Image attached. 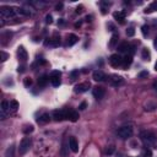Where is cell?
<instances>
[{
    "mask_svg": "<svg viewBox=\"0 0 157 157\" xmlns=\"http://www.w3.org/2000/svg\"><path fill=\"white\" fill-rule=\"evenodd\" d=\"M30 146H31V138L26 136V138H23L21 141H20V146H18L20 155H25L30 150Z\"/></svg>",
    "mask_w": 157,
    "mask_h": 157,
    "instance_id": "obj_3",
    "label": "cell"
},
{
    "mask_svg": "<svg viewBox=\"0 0 157 157\" xmlns=\"http://www.w3.org/2000/svg\"><path fill=\"white\" fill-rule=\"evenodd\" d=\"M118 39H119L118 33H113V36L111 37V40H109V47H111V48H114L115 44H117V42H118Z\"/></svg>",
    "mask_w": 157,
    "mask_h": 157,
    "instance_id": "obj_20",
    "label": "cell"
},
{
    "mask_svg": "<svg viewBox=\"0 0 157 157\" xmlns=\"http://www.w3.org/2000/svg\"><path fill=\"white\" fill-rule=\"evenodd\" d=\"M0 13H1V17L10 18V17L15 16L17 13V11H16L15 8H10V6H1V9H0Z\"/></svg>",
    "mask_w": 157,
    "mask_h": 157,
    "instance_id": "obj_4",
    "label": "cell"
},
{
    "mask_svg": "<svg viewBox=\"0 0 157 157\" xmlns=\"http://www.w3.org/2000/svg\"><path fill=\"white\" fill-rule=\"evenodd\" d=\"M86 107H87V103H86V102H82V103L79 106V109H80V111H84V109H86Z\"/></svg>",
    "mask_w": 157,
    "mask_h": 157,
    "instance_id": "obj_35",
    "label": "cell"
},
{
    "mask_svg": "<svg viewBox=\"0 0 157 157\" xmlns=\"http://www.w3.org/2000/svg\"><path fill=\"white\" fill-rule=\"evenodd\" d=\"M153 88H155V90L157 91V80H156L155 82H153Z\"/></svg>",
    "mask_w": 157,
    "mask_h": 157,
    "instance_id": "obj_44",
    "label": "cell"
},
{
    "mask_svg": "<svg viewBox=\"0 0 157 157\" xmlns=\"http://www.w3.org/2000/svg\"><path fill=\"white\" fill-rule=\"evenodd\" d=\"M147 75H148V72H147V71H141V72L139 74V77H140V79H142V77H146Z\"/></svg>",
    "mask_w": 157,
    "mask_h": 157,
    "instance_id": "obj_37",
    "label": "cell"
},
{
    "mask_svg": "<svg viewBox=\"0 0 157 157\" xmlns=\"http://www.w3.org/2000/svg\"><path fill=\"white\" fill-rule=\"evenodd\" d=\"M25 71V66H20L18 67V72H23Z\"/></svg>",
    "mask_w": 157,
    "mask_h": 157,
    "instance_id": "obj_42",
    "label": "cell"
},
{
    "mask_svg": "<svg viewBox=\"0 0 157 157\" xmlns=\"http://www.w3.org/2000/svg\"><path fill=\"white\" fill-rule=\"evenodd\" d=\"M4 25H5V18H4V17H1V21H0V26L4 27Z\"/></svg>",
    "mask_w": 157,
    "mask_h": 157,
    "instance_id": "obj_40",
    "label": "cell"
},
{
    "mask_svg": "<svg viewBox=\"0 0 157 157\" xmlns=\"http://www.w3.org/2000/svg\"><path fill=\"white\" fill-rule=\"evenodd\" d=\"M123 63V58L119 55V54H112L109 57V64H111L113 67H118L120 66Z\"/></svg>",
    "mask_w": 157,
    "mask_h": 157,
    "instance_id": "obj_7",
    "label": "cell"
},
{
    "mask_svg": "<svg viewBox=\"0 0 157 157\" xmlns=\"http://www.w3.org/2000/svg\"><path fill=\"white\" fill-rule=\"evenodd\" d=\"M0 54H1V61H5L6 59H8V57H9V55H8V54H6L5 52H1Z\"/></svg>",
    "mask_w": 157,
    "mask_h": 157,
    "instance_id": "obj_36",
    "label": "cell"
},
{
    "mask_svg": "<svg viewBox=\"0 0 157 157\" xmlns=\"http://www.w3.org/2000/svg\"><path fill=\"white\" fill-rule=\"evenodd\" d=\"M124 84V79L119 75H112L111 77H109V85L113 86V87H118V86H121Z\"/></svg>",
    "mask_w": 157,
    "mask_h": 157,
    "instance_id": "obj_6",
    "label": "cell"
},
{
    "mask_svg": "<svg viewBox=\"0 0 157 157\" xmlns=\"http://www.w3.org/2000/svg\"><path fill=\"white\" fill-rule=\"evenodd\" d=\"M69 147H70V150L74 153L79 152V142L75 138H70L69 139Z\"/></svg>",
    "mask_w": 157,
    "mask_h": 157,
    "instance_id": "obj_13",
    "label": "cell"
},
{
    "mask_svg": "<svg viewBox=\"0 0 157 157\" xmlns=\"http://www.w3.org/2000/svg\"><path fill=\"white\" fill-rule=\"evenodd\" d=\"M133 49H134V47L130 45L128 42H123V43H120L118 45V52H120V53H129L130 55H131L133 52H134Z\"/></svg>",
    "mask_w": 157,
    "mask_h": 157,
    "instance_id": "obj_8",
    "label": "cell"
},
{
    "mask_svg": "<svg viewBox=\"0 0 157 157\" xmlns=\"http://www.w3.org/2000/svg\"><path fill=\"white\" fill-rule=\"evenodd\" d=\"M141 57H142V59H144V60H150V58H151V54H150V52H148L147 48H144V49H142Z\"/></svg>",
    "mask_w": 157,
    "mask_h": 157,
    "instance_id": "obj_23",
    "label": "cell"
},
{
    "mask_svg": "<svg viewBox=\"0 0 157 157\" xmlns=\"http://www.w3.org/2000/svg\"><path fill=\"white\" fill-rule=\"evenodd\" d=\"M23 84H25L26 87H30V86L32 85V79H31V77H26V79L23 80Z\"/></svg>",
    "mask_w": 157,
    "mask_h": 157,
    "instance_id": "obj_32",
    "label": "cell"
},
{
    "mask_svg": "<svg viewBox=\"0 0 157 157\" xmlns=\"http://www.w3.org/2000/svg\"><path fill=\"white\" fill-rule=\"evenodd\" d=\"M141 32H142V35L146 37V36L148 35V26H146V25L142 26V27H141Z\"/></svg>",
    "mask_w": 157,
    "mask_h": 157,
    "instance_id": "obj_33",
    "label": "cell"
},
{
    "mask_svg": "<svg viewBox=\"0 0 157 157\" xmlns=\"http://www.w3.org/2000/svg\"><path fill=\"white\" fill-rule=\"evenodd\" d=\"M50 44H52V45H54V47H57V45H59V44H60V38H58V37H55V38H53V39L50 40Z\"/></svg>",
    "mask_w": 157,
    "mask_h": 157,
    "instance_id": "obj_28",
    "label": "cell"
},
{
    "mask_svg": "<svg viewBox=\"0 0 157 157\" xmlns=\"http://www.w3.org/2000/svg\"><path fill=\"white\" fill-rule=\"evenodd\" d=\"M77 74H79V71H72L71 72V80H75V77H76Z\"/></svg>",
    "mask_w": 157,
    "mask_h": 157,
    "instance_id": "obj_39",
    "label": "cell"
},
{
    "mask_svg": "<svg viewBox=\"0 0 157 157\" xmlns=\"http://www.w3.org/2000/svg\"><path fill=\"white\" fill-rule=\"evenodd\" d=\"M142 155H144V157H152V151L150 148H145Z\"/></svg>",
    "mask_w": 157,
    "mask_h": 157,
    "instance_id": "obj_30",
    "label": "cell"
},
{
    "mask_svg": "<svg viewBox=\"0 0 157 157\" xmlns=\"http://www.w3.org/2000/svg\"><path fill=\"white\" fill-rule=\"evenodd\" d=\"M113 152V148H109V150H107V153H112Z\"/></svg>",
    "mask_w": 157,
    "mask_h": 157,
    "instance_id": "obj_45",
    "label": "cell"
},
{
    "mask_svg": "<svg viewBox=\"0 0 157 157\" xmlns=\"http://www.w3.org/2000/svg\"><path fill=\"white\" fill-rule=\"evenodd\" d=\"M155 108H157V104H156V103H152V104L148 103V104L145 106V111H148V112H150V111H153Z\"/></svg>",
    "mask_w": 157,
    "mask_h": 157,
    "instance_id": "obj_27",
    "label": "cell"
},
{
    "mask_svg": "<svg viewBox=\"0 0 157 157\" xmlns=\"http://www.w3.org/2000/svg\"><path fill=\"white\" fill-rule=\"evenodd\" d=\"M60 75H61L60 71H52L49 80H50V82H52V85L54 87L60 86Z\"/></svg>",
    "mask_w": 157,
    "mask_h": 157,
    "instance_id": "obj_9",
    "label": "cell"
},
{
    "mask_svg": "<svg viewBox=\"0 0 157 157\" xmlns=\"http://www.w3.org/2000/svg\"><path fill=\"white\" fill-rule=\"evenodd\" d=\"M77 36L76 35H69L67 36V45H74L77 42Z\"/></svg>",
    "mask_w": 157,
    "mask_h": 157,
    "instance_id": "obj_21",
    "label": "cell"
},
{
    "mask_svg": "<svg viewBox=\"0 0 157 157\" xmlns=\"http://www.w3.org/2000/svg\"><path fill=\"white\" fill-rule=\"evenodd\" d=\"M153 45H155V48L157 49V37L155 38V42H153Z\"/></svg>",
    "mask_w": 157,
    "mask_h": 157,
    "instance_id": "obj_43",
    "label": "cell"
},
{
    "mask_svg": "<svg viewBox=\"0 0 157 157\" xmlns=\"http://www.w3.org/2000/svg\"><path fill=\"white\" fill-rule=\"evenodd\" d=\"M10 111V103L6 101H3L1 102V108H0V118H1L3 120L6 118V114H8V112Z\"/></svg>",
    "mask_w": 157,
    "mask_h": 157,
    "instance_id": "obj_10",
    "label": "cell"
},
{
    "mask_svg": "<svg viewBox=\"0 0 157 157\" xmlns=\"http://www.w3.org/2000/svg\"><path fill=\"white\" fill-rule=\"evenodd\" d=\"M134 35H135V30L133 28V27H130V28L126 30V36L128 37H133Z\"/></svg>",
    "mask_w": 157,
    "mask_h": 157,
    "instance_id": "obj_31",
    "label": "cell"
},
{
    "mask_svg": "<svg viewBox=\"0 0 157 157\" xmlns=\"http://www.w3.org/2000/svg\"><path fill=\"white\" fill-rule=\"evenodd\" d=\"M93 96H94V98H97V99H101V98H103V96H104V93H106V90L103 87H101V86H96L93 88Z\"/></svg>",
    "mask_w": 157,
    "mask_h": 157,
    "instance_id": "obj_12",
    "label": "cell"
},
{
    "mask_svg": "<svg viewBox=\"0 0 157 157\" xmlns=\"http://www.w3.org/2000/svg\"><path fill=\"white\" fill-rule=\"evenodd\" d=\"M156 10H157V1H153V3L145 10V13H150V12H152V11H156Z\"/></svg>",
    "mask_w": 157,
    "mask_h": 157,
    "instance_id": "obj_24",
    "label": "cell"
},
{
    "mask_svg": "<svg viewBox=\"0 0 157 157\" xmlns=\"http://www.w3.org/2000/svg\"><path fill=\"white\" fill-rule=\"evenodd\" d=\"M113 17L117 20V21H119V23H124V20H125V16H124V12H120V11H115L113 13Z\"/></svg>",
    "mask_w": 157,
    "mask_h": 157,
    "instance_id": "obj_17",
    "label": "cell"
},
{
    "mask_svg": "<svg viewBox=\"0 0 157 157\" xmlns=\"http://www.w3.org/2000/svg\"><path fill=\"white\" fill-rule=\"evenodd\" d=\"M17 55H18L20 60H22V61H26L27 58H28V54H27V52H26V49L23 48V47H18Z\"/></svg>",
    "mask_w": 157,
    "mask_h": 157,
    "instance_id": "obj_15",
    "label": "cell"
},
{
    "mask_svg": "<svg viewBox=\"0 0 157 157\" xmlns=\"http://www.w3.org/2000/svg\"><path fill=\"white\" fill-rule=\"evenodd\" d=\"M13 156V147H9L6 150V153H5V157H12Z\"/></svg>",
    "mask_w": 157,
    "mask_h": 157,
    "instance_id": "obj_29",
    "label": "cell"
},
{
    "mask_svg": "<svg viewBox=\"0 0 157 157\" xmlns=\"http://www.w3.org/2000/svg\"><path fill=\"white\" fill-rule=\"evenodd\" d=\"M55 9H57V10H60V9H63V4H58V5L55 6Z\"/></svg>",
    "mask_w": 157,
    "mask_h": 157,
    "instance_id": "obj_41",
    "label": "cell"
},
{
    "mask_svg": "<svg viewBox=\"0 0 157 157\" xmlns=\"http://www.w3.org/2000/svg\"><path fill=\"white\" fill-rule=\"evenodd\" d=\"M67 111L69 109H59V111L53 112V118L57 121H61L64 119H67Z\"/></svg>",
    "mask_w": 157,
    "mask_h": 157,
    "instance_id": "obj_5",
    "label": "cell"
},
{
    "mask_svg": "<svg viewBox=\"0 0 157 157\" xmlns=\"http://www.w3.org/2000/svg\"><path fill=\"white\" fill-rule=\"evenodd\" d=\"M49 119H50L49 114L44 113V114H42V115H40V117L37 119V121L39 123V124H45V123H48V121H49Z\"/></svg>",
    "mask_w": 157,
    "mask_h": 157,
    "instance_id": "obj_19",
    "label": "cell"
},
{
    "mask_svg": "<svg viewBox=\"0 0 157 157\" xmlns=\"http://www.w3.org/2000/svg\"><path fill=\"white\" fill-rule=\"evenodd\" d=\"M45 18H47V23H52V22H53V17H52L50 15H47Z\"/></svg>",
    "mask_w": 157,
    "mask_h": 157,
    "instance_id": "obj_38",
    "label": "cell"
},
{
    "mask_svg": "<svg viewBox=\"0 0 157 157\" xmlns=\"http://www.w3.org/2000/svg\"><path fill=\"white\" fill-rule=\"evenodd\" d=\"M133 63V55H130V54H128L126 57L123 58V63H121V66L124 67V69H126V67H129Z\"/></svg>",
    "mask_w": 157,
    "mask_h": 157,
    "instance_id": "obj_16",
    "label": "cell"
},
{
    "mask_svg": "<svg viewBox=\"0 0 157 157\" xmlns=\"http://www.w3.org/2000/svg\"><path fill=\"white\" fill-rule=\"evenodd\" d=\"M17 12L22 13V15H25V16H30V15H31V11L26 10V9H23V8H21V9H17Z\"/></svg>",
    "mask_w": 157,
    "mask_h": 157,
    "instance_id": "obj_26",
    "label": "cell"
},
{
    "mask_svg": "<svg viewBox=\"0 0 157 157\" xmlns=\"http://www.w3.org/2000/svg\"><path fill=\"white\" fill-rule=\"evenodd\" d=\"M17 108H18V102L17 101H11L10 102V109L11 111H17Z\"/></svg>",
    "mask_w": 157,
    "mask_h": 157,
    "instance_id": "obj_25",
    "label": "cell"
},
{
    "mask_svg": "<svg viewBox=\"0 0 157 157\" xmlns=\"http://www.w3.org/2000/svg\"><path fill=\"white\" fill-rule=\"evenodd\" d=\"M90 86H91L90 82H81V84L75 86L74 91H75V93H84V92H86L88 90V88H90Z\"/></svg>",
    "mask_w": 157,
    "mask_h": 157,
    "instance_id": "obj_11",
    "label": "cell"
},
{
    "mask_svg": "<svg viewBox=\"0 0 157 157\" xmlns=\"http://www.w3.org/2000/svg\"><path fill=\"white\" fill-rule=\"evenodd\" d=\"M155 70L157 71V61H156V64H155Z\"/></svg>",
    "mask_w": 157,
    "mask_h": 157,
    "instance_id": "obj_46",
    "label": "cell"
},
{
    "mask_svg": "<svg viewBox=\"0 0 157 157\" xmlns=\"http://www.w3.org/2000/svg\"><path fill=\"white\" fill-rule=\"evenodd\" d=\"M47 82H48V76H45V75H43V76H40L39 79H38V85L39 86H45L47 85Z\"/></svg>",
    "mask_w": 157,
    "mask_h": 157,
    "instance_id": "obj_22",
    "label": "cell"
},
{
    "mask_svg": "<svg viewBox=\"0 0 157 157\" xmlns=\"http://www.w3.org/2000/svg\"><path fill=\"white\" fill-rule=\"evenodd\" d=\"M92 79L94 81H104L106 79V74L103 71H101V70H96L93 74H92Z\"/></svg>",
    "mask_w": 157,
    "mask_h": 157,
    "instance_id": "obj_14",
    "label": "cell"
},
{
    "mask_svg": "<svg viewBox=\"0 0 157 157\" xmlns=\"http://www.w3.org/2000/svg\"><path fill=\"white\" fill-rule=\"evenodd\" d=\"M67 119H69L70 121H76L79 119V113L69 109V111H67Z\"/></svg>",
    "mask_w": 157,
    "mask_h": 157,
    "instance_id": "obj_18",
    "label": "cell"
},
{
    "mask_svg": "<svg viewBox=\"0 0 157 157\" xmlns=\"http://www.w3.org/2000/svg\"><path fill=\"white\" fill-rule=\"evenodd\" d=\"M134 130L131 125H124L118 129V136L120 139H129L133 135Z\"/></svg>",
    "mask_w": 157,
    "mask_h": 157,
    "instance_id": "obj_1",
    "label": "cell"
},
{
    "mask_svg": "<svg viewBox=\"0 0 157 157\" xmlns=\"http://www.w3.org/2000/svg\"><path fill=\"white\" fill-rule=\"evenodd\" d=\"M33 131V126L32 125H27V126H25V129H23V133L25 134H28V133H32Z\"/></svg>",
    "mask_w": 157,
    "mask_h": 157,
    "instance_id": "obj_34",
    "label": "cell"
},
{
    "mask_svg": "<svg viewBox=\"0 0 157 157\" xmlns=\"http://www.w3.org/2000/svg\"><path fill=\"white\" fill-rule=\"evenodd\" d=\"M140 139L142 140V142L146 145H151L156 141V136L151 131H141L140 133Z\"/></svg>",
    "mask_w": 157,
    "mask_h": 157,
    "instance_id": "obj_2",
    "label": "cell"
}]
</instances>
